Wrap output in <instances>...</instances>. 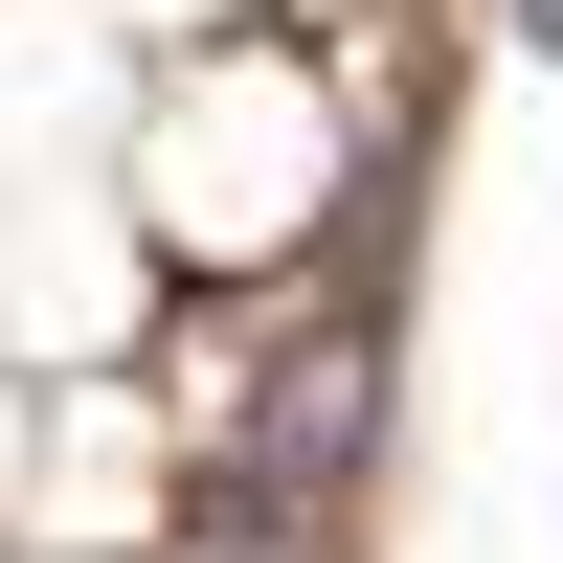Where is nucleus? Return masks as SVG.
<instances>
[{"instance_id": "f257e3e1", "label": "nucleus", "mask_w": 563, "mask_h": 563, "mask_svg": "<svg viewBox=\"0 0 563 563\" xmlns=\"http://www.w3.org/2000/svg\"><path fill=\"white\" fill-rule=\"evenodd\" d=\"M361 429H384V316L339 294V316L249 384V451H225V474H249V496H339V474H361Z\"/></svg>"}, {"instance_id": "f03ea898", "label": "nucleus", "mask_w": 563, "mask_h": 563, "mask_svg": "<svg viewBox=\"0 0 563 563\" xmlns=\"http://www.w3.org/2000/svg\"><path fill=\"white\" fill-rule=\"evenodd\" d=\"M519 45H541V68H563V0H519Z\"/></svg>"}]
</instances>
